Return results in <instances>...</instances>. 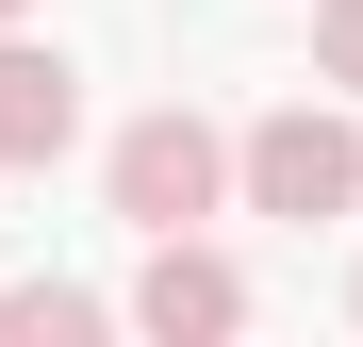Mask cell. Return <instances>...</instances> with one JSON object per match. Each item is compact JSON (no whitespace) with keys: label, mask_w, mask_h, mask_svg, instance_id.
Listing matches in <instances>:
<instances>
[{"label":"cell","mask_w":363,"mask_h":347,"mask_svg":"<svg viewBox=\"0 0 363 347\" xmlns=\"http://www.w3.org/2000/svg\"><path fill=\"white\" fill-rule=\"evenodd\" d=\"M99 199H116V215H133V231H199V215L231 199V133H215V116H199V99H149V116H133V133H116V149H99Z\"/></svg>","instance_id":"6da1fadb"},{"label":"cell","mask_w":363,"mask_h":347,"mask_svg":"<svg viewBox=\"0 0 363 347\" xmlns=\"http://www.w3.org/2000/svg\"><path fill=\"white\" fill-rule=\"evenodd\" d=\"M231 182H248V215H281V231L363 215V133H347L330 99H281V116H248V133H231Z\"/></svg>","instance_id":"7a4b0ae2"},{"label":"cell","mask_w":363,"mask_h":347,"mask_svg":"<svg viewBox=\"0 0 363 347\" xmlns=\"http://www.w3.org/2000/svg\"><path fill=\"white\" fill-rule=\"evenodd\" d=\"M67 149H83V67L0 17V182H50Z\"/></svg>","instance_id":"3957f363"},{"label":"cell","mask_w":363,"mask_h":347,"mask_svg":"<svg viewBox=\"0 0 363 347\" xmlns=\"http://www.w3.org/2000/svg\"><path fill=\"white\" fill-rule=\"evenodd\" d=\"M133 331H165V347L248 331V265H231V248H199V231H149V265H133Z\"/></svg>","instance_id":"277c9868"},{"label":"cell","mask_w":363,"mask_h":347,"mask_svg":"<svg viewBox=\"0 0 363 347\" xmlns=\"http://www.w3.org/2000/svg\"><path fill=\"white\" fill-rule=\"evenodd\" d=\"M116 314L83 298V281H0V347H99Z\"/></svg>","instance_id":"5b68a950"},{"label":"cell","mask_w":363,"mask_h":347,"mask_svg":"<svg viewBox=\"0 0 363 347\" xmlns=\"http://www.w3.org/2000/svg\"><path fill=\"white\" fill-rule=\"evenodd\" d=\"M314 83L363 99V0H314Z\"/></svg>","instance_id":"8992f818"},{"label":"cell","mask_w":363,"mask_h":347,"mask_svg":"<svg viewBox=\"0 0 363 347\" xmlns=\"http://www.w3.org/2000/svg\"><path fill=\"white\" fill-rule=\"evenodd\" d=\"M347 314H363V281H347Z\"/></svg>","instance_id":"52a82bcc"},{"label":"cell","mask_w":363,"mask_h":347,"mask_svg":"<svg viewBox=\"0 0 363 347\" xmlns=\"http://www.w3.org/2000/svg\"><path fill=\"white\" fill-rule=\"evenodd\" d=\"M0 17H17V0H0Z\"/></svg>","instance_id":"ba28073f"}]
</instances>
